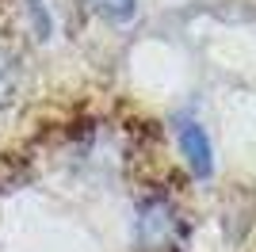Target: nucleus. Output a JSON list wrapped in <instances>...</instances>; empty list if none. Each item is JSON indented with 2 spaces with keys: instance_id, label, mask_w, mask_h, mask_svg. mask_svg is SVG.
<instances>
[{
  "instance_id": "20e7f679",
  "label": "nucleus",
  "mask_w": 256,
  "mask_h": 252,
  "mask_svg": "<svg viewBox=\"0 0 256 252\" xmlns=\"http://www.w3.org/2000/svg\"><path fill=\"white\" fill-rule=\"evenodd\" d=\"M12 92H16V65L0 54V104H8Z\"/></svg>"
},
{
  "instance_id": "f257e3e1",
  "label": "nucleus",
  "mask_w": 256,
  "mask_h": 252,
  "mask_svg": "<svg viewBox=\"0 0 256 252\" xmlns=\"http://www.w3.org/2000/svg\"><path fill=\"white\" fill-rule=\"evenodd\" d=\"M184 230V222L180 214L172 210V202L164 199H146L138 210V244L142 248H168V244H176V237H180Z\"/></svg>"
},
{
  "instance_id": "7ed1b4c3",
  "label": "nucleus",
  "mask_w": 256,
  "mask_h": 252,
  "mask_svg": "<svg viewBox=\"0 0 256 252\" xmlns=\"http://www.w3.org/2000/svg\"><path fill=\"white\" fill-rule=\"evenodd\" d=\"M88 8L104 16V20H115V23H126L134 16V0H84Z\"/></svg>"
},
{
  "instance_id": "f03ea898",
  "label": "nucleus",
  "mask_w": 256,
  "mask_h": 252,
  "mask_svg": "<svg viewBox=\"0 0 256 252\" xmlns=\"http://www.w3.org/2000/svg\"><path fill=\"white\" fill-rule=\"evenodd\" d=\"M180 153L188 157V164H192V172L199 180H206L214 172V153H210V138L203 134V126H195L184 118L180 122Z\"/></svg>"
}]
</instances>
